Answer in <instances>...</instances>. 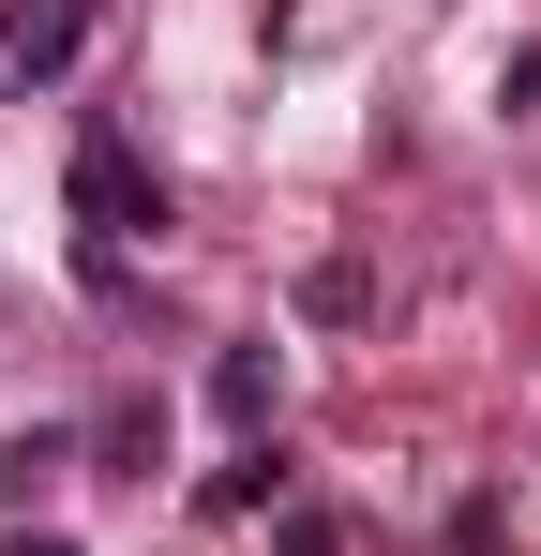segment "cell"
Segmentation results:
<instances>
[{"label": "cell", "mask_w": 541, "mask_h": 556, "mask_svg": "<svg viewBox=\"0 0 541 556\" xmlns=\"http://www.w3.org/2000/svg\"><path fill=\"white\" fill-rule=\"evenodd\" d=\"M76 226H90V271H105V286H121V241H151V226H166V181H151V166H136V136H105V121L76 136Z\"/></svg>", "instance_id": "1"}, {"label": "cell", "mask_w": 541, "mask_h": 556, "mask_svg": "<svg viewBox=\"0 0 541 556\" xmlns=\"http://www.w3.org/2000/svg\"><path fill=\"white\" fill-rule=\"evenodd\" d=\"M90 46V0H0V91H46Z\"/></svg>", "instance_id": "2"}, {"label": "cell", "mask_w": 541, "mask_h": 556, "mask_svg": "<svg viewBox=\"0 0 541 556\" xmlns=\"http://www.w3.org/2000/svg\"><path fill=\"white\" fill-rule=\"evenodd\" d=\"M211 421H241V437L270 421V346H226L211 362Z\"/></svg>", "instance_id": "3"}, {"label": "cell", "mask_w": 541, "mask_h": 556, "mask_svg": "<svg viewBox=\"0 0 541 556\" xmlns=\"http://www.w3.org/2000/svg\"><path fill=\"white\" fill-rule=\"evenodd\" d=\"M286 556H347V511H286Z\"/></svg>", "instance_id": "4"}, {"label": "cell", "mask_w": 541, "mask_h": 556, "mask_svg": "<svg viewBox=\"0 0 541 556\" xmlns=\"http://www.w3.org/2000/svg\"><path fill=\"white\" fill-rule=\"evenodd\" d=\"M15 556H76V542H61V527H15Z\"/></svg>", "instance_id": "5"}]
</instances>
